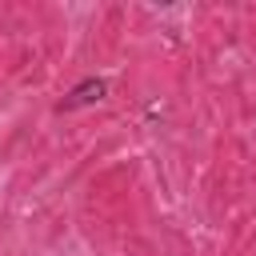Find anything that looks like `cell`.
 <instances>
[{
    "label": "cell",
    "instance_id": "6da1fadb",
    "mask_svg": "<svg viewBox=\"0 0 256 256\" xmlns=\"http://www.w3.org/2000/svg\"><path fill=\"white\" fill-rule=\"evenodd\" d=\"M108 96V80H100V76H88V80H80L60 104H56V112H72V108H88V104H100Z\"/></svg>",
    "mask_w": 256,
    "mask_h": 256
}]
</instances>
